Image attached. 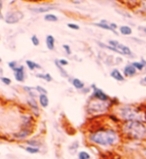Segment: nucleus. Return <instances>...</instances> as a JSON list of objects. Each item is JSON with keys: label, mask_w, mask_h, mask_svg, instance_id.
Masks as SVG:
<instances>
[{"label": "nucleus", "mask_w": 146, "mask_h": 159, "mask_svg": "<svg viewBox=\"0 0 146 159\" xmlns=\"http://www.w3.org/2000/svg\"><path fill=\"white\" fill-rule=\"evenodd\" d=\"M143 155H144V157L146 158V147L143 149Z\"/></svg>", "instance_id": "58836bf2"}, {"label": "nucleus", "mask_w": 146, "mask_h": 159, "mask_svg": "<svg viewBox=\"0 0 146 159\" xmlns=\"http://www.w3.org/2000/svg\"><path fill=\"white\" fill-rule=\"evenodd\" d=\"M91 88H92V90H93L91 98L97 99V100H101V101H109L110 100V98H109L108 95L105 92H103L101 89L97 88V86L95 84L91 85Z\"/></svg>", "instance_id": "0eeeda50"}, {"label": "nucleus", "mask_w": 146, "mask_h": 159, "mask_svg": "<svg viewBox=\"0 0 146 159\" xmlns=\"http://www.w3.org/2000/svg\"><path fill=\"white\" fill-rule=\"evenodd\" d=\"M141 84H144V85H146V76H144L143 78H142V80H141V82H140Z\"/></svg>", "instance_id": "4c0bfd02"}, {"label": "nucleus", "mask_w": 146, "mask_h": 159, "mask_svg": "<svg viewBox=\"0 0 146 159\" xmlns=\"http://www.w3.org/2000/svg\"><path fill=\"white\" fill-rule=\"evenodd\" d=\"M44 20L49 22H56L58 21V17L55 14H52V13H47L46 15H44Z\"/></svg>", "instance_id": "a878e982"}, {"label": "nucleus", "mask_w": 146, "mask_h": 159, "mask_svg": "<svg viewBox=\"0 0 146 159\" xmlns=\"http://www.w3.org/2000/svg\"><path fill=\"white\" fill-rule=\"evenodd\" d=\"M25 144L27 146H32V147H36V148H40L42 146V141L39 139H29V140H26L25 141Z\"/></svg>", "instance_id": "dca6fc26"}, {"label": "nucleus", "mask_w": 146, "mask_h": 159, "mask_svg": "<svg viewBox=\"0 0 146 159\" xmlns=\"http://www.w3.org/2000/svg\"><path fill=\"white\" fill-rule=\"evenodd\" d=\"M138 29L141 30V31H143V32L146 34V27H145V26H139V27H138Z\"/></svg>", "instance_id": "e433bc0d"}, {"label": "nucleus", "mask_w": 146, "mask_h": 159, "mask_svg": "<svg viewBox=\"0 0 146 159\" xmlns=\"http://www.w3.org/2000/svg\"><path fill=\"white\" fill-rule=\"evenodd\" d=\"M8 67L10 68V69H12V70H15L16 68L18 67L17 61H10V62H8Z\"/></svg>", "instance_id": "c756f323"}, {"label": "nucleus", "mask_w": 146, "mask_h": 159, "mask_svg": "<svg viewBox=\"0 0 146 159\" xmlns=\"http://www.w3.org/2000/svg\"><path fill=\"white\" fill-rule=\"evenodd\" d=\"M109 23H110V22H108L107 20H101V22H96V23H93V25L99 27V28L105 29V30H110V31H112V32H113L114 34H115V35H117L118 33L112 28V27H111L110 25H109Z\"/></svg>", "instance_id": "9b49d317"}, {"label": "nucleus", "mask_w": 146, "mask_h": 159, "mask_svg": "<svg viewBox=\"0 0 146 159\" xmlns=\"http://www.w3.org/2000/svg\"><path fill=\"white\" fill-rule=\"evenodd\" d=\"M121 135L123 137L134 141H141L146 139V123L142 121L125 122L121 127Z\"/></svg>", "instance_id": "f03ea898"}, {"label": "nucleus", "mask_w": 146, "mask_h": 159, "mask_svg": "<svg viewBox=\"0 0 146 159\" xmlns=\"http://www.w3.org/2000/svg\"><path fill=\"white\" fill-rule=\"evenodd\" d=\"M35 76L37 77V78H40V79H43L45 81H47V82H51L52 81V76L50 75L49 73H45V74H41V73H37L35 74Z\"/></svg>", "instance_id": "b1692460"}, {"label": "nucleus", "mask_w": 146, "mask_h": 159, "mask_svg": "<svg viewBox=\"0 0 146 159\" xmlns=\"http://www.w3.org/2000/svg\"><path fill=\"white\" fill-rule=\"evenodd\" d=\"M33 130H29V129H20L18 132H15L13 134V138L16 140H20V141H23L26 140L29 136L32 134Z\"/></svg>", "instance_id": "6e6552de"}, {"label": "nucleus", "mask_w": 146, "mask_h": 159, "mask_svg": "<svg viewBox=\"0 0 146 159\" xmlns=\"http://www.w3.org/2000/svg\"><path fill=\"white\" fill-rule=\"evenodd\" d=\"M89 91H90V88H89V87H85L84 89H82V90H81V92L83 93V94H86V93H88Z\"/></svg>", "instance_id": "c9c22d12"}, {"label": "nucleus", "mask_w": 146, "mask_h": 159, "mask_svg": "<svg viewBox=\"0 0 146 159\" xmlns=\"http://www.w3.org/2000/svg\"><path fill=\"white\" fill-rule=\"evenodd\" d=\"M24 18L23 12L20 10H10L6 12V14L4 15L3 19L7 24H15L17 22H19Z\"/></svg>", "instance_id": "39448f33"}, {"label": "nucleus", "mask_w": 146, "mask_h": 159, "mask_svg": "<svg viewBox=\"0 0 146 159\" xmlns=\"http://www.w3.org/2000/svg\"><path fill=\"white\" fill-rule=\"evenodd\" d=\"M24 150L29 153V154H38L40 153V148H36V147H32V146H21Z\"/></svg>", "instance_id": "412c9836"}, {"label": "nucleus", "mask_w": 146, "mask_h": 159, "mask_svg": "<svg viewBox=\"0 0 146 159\" xmlns=\"http://www.w3.org/2000/svg\"><path fill=\"white\" fill-rule=\"evenodd\" d=\"M119 32L122 35L128 36V35H131L132 29H131V27H129L128 25H122V26L119 27Z\"/></svg>", "instance_id": "6ab92c4d"}, {"label": "nucleus", "mask_w": 146, "mask_h": 159, "mask_svg": "<svg viewBox=\"0 0 146 159\" xmlns=\"http://www.w3.org/2000/svg\"><path fill=\"white\" fill-rule=\"evenodd\" d=\"M35 90L39 94H47V90L45 88H43L42 86H35Z\"/></svg>", "instance_id": "c85d7f7f"}, {"label": "nucleus", "mask_w": 146, "mask_h": 159, "mask_svg": "<svg viewBox=\"0 0 146 159\" xmlns=\"http://www.w3.org/2000/svg\"><path fill=\"white\" fill-rule=\"evenodd\" d=\"M38 102L42 108H46L49 105V98L47 94H39L38 95Z\"/></svg>", "instance_id": "ddd939ff"}, {"label": "nucleus", "mask_w": 146, "mask_h": 159, "mask_svg": "<svg viewBox=\"0 0 146 159\" xmlns=\"http://www.w3.org/2000/svg\"><path fill=\"white\" fill-rule=\"evenodd\" d=\"M141 8H142V10L146 13V1L141 2Z\"/></svg>", "instance_id": "f704fd0d"}, {"label": "nucleus", "mask_w": 146, "mask_h": 159, "mask_svg": "<svg viewBox=\"0 0 146 159\" xmlns=\"http://www.w3.org/2000/svg\"><path fill=\"white\" fill-rule=\"evenodd\" d=\"M59 63H60V65L61 66H63V67H64V66H67L68 64H69V63H68V61L66 60V59H59Z\"/></svg>", "instance_id": "72a5a7b5"}, {"label": "nucleus", "mask_w": 146, "mask_h": 159, "mask_svg": "<svg viewBox=\"0 0 146 159\" xmlns=\"http://www.w3.org/2000/svg\"><path fill=\"white\" fill-rule=\"evenodd\" d=\"M110 76L113 79H115L116 81H120V82L125 80L124 75H123L118 69H112V71L110 72Z\"/></svg>", "instance_id": "4468645a"}, {"label": "nucleus", "mask_w": 146, "mask_h": 159, "mask_svg": "<svg viewBox=\"0 0 146 159\" xmlns=\"http://www.w3.org/2000/svg\"><path fill=\"white\" fill-rule=\"evenodd\" d=\"M123 74L126 77H133L137 74V70L132 64H127L123 69Z\"/></svg>", "instance_id": "9d476101"}, {"label": "nucleus", "mask_w": 146, "mask_h": 159, "mask_svg": "<svg viewBox=\"0 0 146 159\" xmlns=\"http://www.w3.org/2000/svg\"><path fill=\"white\" fill-rule=\"evenodd\" d=\"M116 114L118 118L125 122L129 121H146V115L137 107L132 105H119Z\"/></svg>", "instance_id": "7ed1b4c3"}, {"label": "nucleus", "mask_w": 146, "mask_h": 159, "mask_svg": "<svg viewBox=\"0 0 146 159\" xmlns=\"http://www.w3.org/2000/svg\"><path fill=\"white\" fill-rule=\"evenodd\" d=\"M131 64L136 68V70L137 71H142L145 69V66L143 65V63L141 61H134V62H132Z\"/></svg>", "instance_id": "bb28decb"}, {"label": "nucleus", "mask_w": 146, "mask_h": 159, "mask_svg": "<svg viewBox=\"0 0 146 159\" xmlns=\"http://www.w3.org/2000/svg\"><path fill=\"white\" fill-rule=\"evenodd\" d=\"M54 63H55V66L58 68V70H59V72H60L61 76H62V77H64V78H69V75H68V73L66 72V70L64 69V68H63V66L60 65V63H59V61H58V60H55V61H54Z\"/></svg>", "instance_id": "aec40b11"}, {"label": "nucleus", "mask_w": 146, "mask_h": 159, "mask_svg": "<svg viewBox=\"0 0 146 159\" xmlns=\"http://www.w3.org/2000/svg\"><path fill=\"white\" fill-rule=\"evenodd\" d=\"M53 9H55V7H53V6H39V7H32V8H29V10L30 11H32V12H35V13H46L50 10H53ZM47 14V13H46Z\"/></svg>", "instance_id": "f8f14e48"}, {"label": "nucleus", "mask_w": 146, "mask_h": 159, "mask_svg": "<svg viewBox=\"0 0 146 159\" xmlns=\"http://www.w3.org/2000/svg\"><path fill=\"white\" fill-rule=\"evenodd\" d=\"M88 141L99 147H114L121 141V135L113 128H100L90 132Z\"/></svg>", "instance_id": "f257e3e1"}, {"label": "nucleus", "mask_w": 146, "mask_h": 159, "mask_svg": "<svg viewBox=\"0 0 146 159\" xmlns=\"http://www.w3.org/2000/svg\"><path fill=\"white\" fill-rule=\"evenodd\" d=\"M70 82L72 83L73 85V87H75L76 89H78V90H82V89H84L85 88V84L84 82H82V81L78 78H73Z\"/></svg>", "instance_id": "f3484780"}, {"label": "nucleus", "mask_w": 146, "mask_h": 159, "mask_svg": "<svg viewBox=\"0 0 146 159\" xmlns=\"http://www.w3.org/2000/svg\"><path fill=\"white\" fill-rule=\"evenodd\" d=\"M1 81H2V83H3V84H5V85H7V86L11 84V79H10V78H8V77L1 76Z\"/></svg>", "instance_id": "7c9ffc66"}, {"label": "nucleus", "mask_w": 146, "mask_h": 159, "mask_svg": "<svg viewBox=\"0 0 146 159\" xmlns=\"http://www.w3.org/2000/svg\"><path fill=\"white\" fill-rule=\"evenodd\" d=\"M77 159H91V155L87 151L81 150L77 153Z\"/></svg>", "instance_id": "393cba45"}, {"label": "nucleus", "mask_w": 146, "mask_h": 159, "mask_svg": "<svg viewBox=\"0 0 146 159\" xmlns=\"http://www.w3.org/2000/svg\"><path fill=\"white\" fill-rule=\"evenodd\" d=\"M13 74H14V77L16 81L18 82H24L25 80V69L24 66H18L15 70H13Z\"/></svg>", "instance_id": "1a4fd4ad"}, {"label": "nucleus", "mask_w": 146, "mask_h": 159, "mask_svg": "<svg viewBox=\"0 0 146 159\" xmlns=\"http://www.w3.org/2000/svg\"><path fill=\"white\" fill-rule=\"evenodd\" d=\"M63 49H64V51L66 52L67 55H70L71 54V49H70V46L69 45H67V44H63Z\"/></svg>", "instance_id": "473e14b6"}, {"label": "nucleus", "mask_w": 146, "mask_h": 159, "mask_svg": "<svg viewBox=\"0 0 146 159\" xmlns=\"http://www.w3.org/2000/svg\"><path fill=\"white\" fill-rule=\"evenodd\" d=\"M25 63H26L27 67L29 68V70H31V71H34L35 69H41V68H42L41 65H39L38 63H36L32 60H26Z\"/></svg>", "instance_id": "a211bd4d"}, {"label": "nucleus", "mask_w": 146, "mask_h": 159, "mask_svg": "<svg viewBox=\"0 0 146 159\" xmlns=\"http://www.w3.org/2000/svg\"><path fill=\"white\" fill-rule=\"evenodd\" d=\"M31 42L34 45V46H38L40 43V40L38 39V37L36 35H32L31 36Z\"/></svg>", "instance_id": "cd10ccee"}, {"label": "nucleus", "mask_w": 146, "mask_h": 159, "mask_svg": "<svg viewBox=\"0 0 146 159\" xmlns=\"http://www.w3.org/2000/svg\"><path fill=\"white\" fill-rule=\"evenodd\" d=\"M108 44L110 45V46H112V47L117 48L118 50L120 51V53L123 54V55H127V56L130 57V58H133L134 57L133 52H132L131 49L128 46H126V45L122 44L120 42H118V41H116V40H109Z\"/></svg>", "instance_id": "423d86ee"}, {"label": "nucleus", "mask_w": 146, "mask_h": 159, "mask_svg": "<svg viewBox=\"0 0 146 159\" xmlns=\"http://www.w3.org/2000/svg\"><path fill=\"white\" fill-rule=\"evenodd\" d=\"M67 27H68V28H70V29H73V30H79L80 29V27L77 24H74V23H68Z\"/></svg>", "instance_id": "2f4dec72"}, {"label": "nucleus", "mask_w": 146, "mask_h": 159, "mask_svg": "<svg viewBox=\"0 0 146 159\" xmlns=\"http://www.w3.org/2000/svg\"><path fill=\"white\" fill-rule=\"evenodd\" d=\"M45 42H46V46L49 50H54V47H55V39H54L53 35H47L46 39H45Z\"/></svg>", "instance_id": "2eb2a0df"}, {"label": "nucleus", "mask_w": 146, "mask_h": 159, "mask_svg": "<svg viewBox=\"0 0 146 159\" xmlns=\"http://www.w3.org/2000/svg\"><path fill=\"white\" fill-rule=\"evenodd\" d=\"M111 106H112V102L101 101L92 98V100L87 105V112L91 113V114H99V113H104L108 111Z\"/></svg>", "instance_id": "20e7f679"}, {"label": "nucleus", "mask_w": 146, "mask_h": 159, "mask_svg": "<svg viewBox=\"0 0 146 159\" xmlns=\"http://www.w3.org/2000/svg\"><path fill=\"white\" fill-rule=\"evenodd\" d=\"M78 148H79V143L78 141H75L73 142L72 144H70V146L68 147V150H69L70 154H75V153H78Z\"/></svg>", "instance_id": "4be33fe9"}, {"label": "nucleus", "mask_w": 146, "mask_h": 159, "mask_svg": "<svg viewBox=\"0 0 146 159\" xmlns=\"http://www.w3.org/2000/svg\"><path fill=\"white\" fill-rule=\"evenodd\" d=\"M97 44L99 45L100 47H102V48H104V49H108V50H111V51H113V52H116V53H118V54H121L120 53V51L118 50L117 48H115V47H112V46H110V45H107V44H104V43H102V42H97Z\"/></svg>", "instance_id": "5701e85b"}]
</instances>
